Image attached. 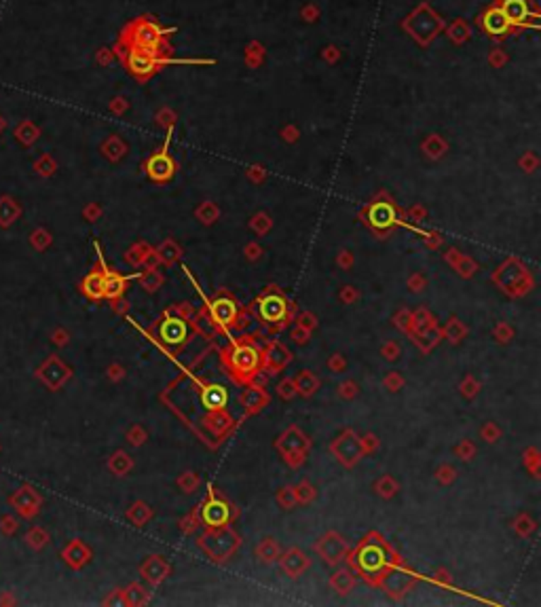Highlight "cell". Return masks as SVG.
Segmentation results:
<instances>
[{
    "label": "cell",
    "mask_w": 541,
    "mask_h": 607,
    "mask_svg": "<svg viewBox=\"0 0 541 607\" xmlns=\"http://www.w3.org/2000/svg\"><path fill=\"white\" fill-rule=\"evenodd\" d=\"M499 436H501V430L497 428V424H493V421L484 424V428H482V438H484L486 443H497Z\"/></svg>",
    "instance_id": "51"
},
{
    "label": "cell",
    "mask_w": 541,
    "mask_h": 607,
    "mask_svg": "<svg viewBox=\"0 0 541 607\" xmlns=\"http://www.w3.org/2000/svg\"><path fill=\"white\" fill-rule=\"evenodd\" d=\"M480 25H482L484 34H489L493 38H503L514 30V25L510 23V19L506 17V13L499 8L497 2L480 15Z\"/></svg>",
    "instance_id": "16"
},
{
    "label": "cell",
    "mask_w": 541,
    "mask_h": 607,
    "mask_svg": "<svg viewBox=\"0 0 541 607\" xmlns=\"http://www.w3.org/2000/svg\"><path fill=\"white\" fill-rule=\"evenodd\" d=\"M375 540L377 542H372V535H370L368 540H364L358 546V550L351 555V565L358 569L360 576H364L368 582L377 584L379 578L383 576V572L400 559L389 550V546L383 540H379V538H375Z\"/></svg>",
    "instance_id": "1"
},
{
    "label": "cell",
    "mask_w": 541,
    "mask_h": 607,
    "mask_svg": "<svg viewBox=\"0 0 541 607\" xmlns=\"http://www.w3.org/2000/svg\"><path fill=\"white\" fill-rule=\"evenodd\" d=\"M199 516H201V525H205V529H218V527H224L233 521L231 504L216 493L214 484H210V495L199 506Z\"/></svg>",
    "instance_id": "8"
},
{
    "label": "cell",
    "mask_w": 541,
    "mask_h": 607,
    "mask_svg": "<svg viewBox=\"0 0 541 607\" xmlns=\"http://www.w3.org/2000/svg\"><path fill=\"white\" fill-rule=\"evenodd\" d=\"M182 531L184 533H193L197 527H201V516H199V510H195V512H190L186 518H182Z\"/></svg>",
    "instance_id": "47"
},
{
    "label": "cell",
    "mask_w": 541,
    "mask_h": 607,
    "mask_svg": "<svg viewBox=\"0 0 541 607\" xmlns=\"http://www.w3.org/2000/svg\"><path fill=\"white\" fill-rule=\"evenodd\" d=\"M269 392L263 385H256L254 381H252V385L248 390H244V394L239 398V402H241V407L246 409L248 415H258L269 404Z\"/></svg>",
    "instance_id": "22"
},
{
    "label": "cell",
    "mask_w": 541,
    "mask_h": 607,
    "mask_svg": "<svg viewBox=\"0 0 541 607\" xmlns=\"http://www.w3.org/2000/svg\"><path fill=\"white\" fill-rule=\"evenodd\" d=\"M294 493H296V501L298 504H311L313 499H315V489H313V484L311 482H307V480H302L298 487H294Z\"/></svg>",
    "instance_id": "36"
},
{
    "label": "cell",
    "mask_w": 541,
    "mask_h": 607,
    "mask_svg": "<svg viewBox=\"0 0 541 607\" xmlns=\"http://www.w3.org/2000/svg\"><path fill=\"white\" fill-rule=\"evenodd\" d=\"M292 362V351L279 343V341H269L265 351H263V368L269 375H277L283 368H287V364Z\"/></svg>",
    "instance_id": "18"
},
{
    "label": "cell",
    "mask_w": 541,
    "mask_h": 607,
    "mask_svg": "<svg viewBox=\"0 0 541 607\" xmlns=\"http://www.w3.org/2000/svg\"><path fill=\"white\" fill-rule=\"evenodd\" d=\"M493 334H495V339H497L499 343H508V341H512L514 330H512V326H508L506 322H499V324L495 326Z\"/></svg>",
    "instance_id": "45"
},
{
    "label": "cell",
    "mask_w": 541,
    "mask_h": 607,
    "mask_svg": "<svg viewBox=\"0 0 541 607\" xmlns=\"http://www.w3.org/2000/svg\"><path fill=\"white\" fill-rule=\"evenodd\" d=\"M309 336H311V330H307V328H302V326H294L292 328V332H290V339L294 341V343H298V345H304V343H309Z\"/></svg>",
    "instance_id": "48"
},
{
    "label": "cell",
    "mask_w": 541,
    "mask_h": 607,
    "mask_svg": "<svg viewBox=\"0 0 541 607\" xmlns=\"http://www.w3.org/2000/svg\"><path fill=\"white\" fill-rule=\"evenodd\" d=\"M349 552V544L345 542L343 535L336 531H328L319 542H317V555L328 563V565H338Z\"/></svg>",
    "instance_id": "15"
},
{
    "label": "cell",
    "mask_w": 541,
    "mask_h": 607,
    "mask_svg": "<svg viewBox=\"0 0 541 607\" xmlns=\"http://www.w3.org/2000/svg\"><path fill=\"white\" fill-rule=\"evenodd\" d=\"M275 447L279 449V453L283 455V459H285V463H287V465L298 467V465H302V463H304V459H307V451H309L311 443H309V438H307V436H304L296 426H290V428H287V430L277 438Z\"/></svg>",
    "instance_id": "9"
},
{
    "label": "cell",
    "mask_w": 541,
    "mask_h": 607,
    "mask_svg": "<svg viewBox=\"0 0 541 607\" xmlns=\"http://www.w3.org/2000/svg\"><path fill=\"white\" fill-rule=\"evenodd\" d=\"M394 322H396V326H398L402 332H408V324H410V311H408V309H400V311L396 313Z\"/></svg>",
    "instance_id": "57"
},
{
    "label": "cell",
    "mask_w": 541,
    "mask_h": 607,
    "mask_svg": "<svg viewBox=\"0 0 541 607\" xmlns=\"http://www.w3.org/2000/svg\"><path fill=\"white\" fill-rule=\"evenodd\" d=\"M330 586H332V591L338 593V595H349V593L353 591V586H355V576H353L349 569H338V572L332 574Z\"/></svg>",
    "instance_id": "28"
},
{
    "label": "cell",
    "mask_w": 541,
    "mask_h": 607,
    "mask_svg": "<svg viewBox=\"0 0 541 607\" xmlns=\"http://www.w3.org/2000/svg\"><path fill=\"white\" fill-rule=\"evenodd\" d=\"M167 36L169 32L163 30L156 21L142 17L130 25V30L125 32V42L134 45L139 49H148V51H156V53H165L167 51Z\"/></svg>",
    "instance_id": "4"
},
{
    "label": "cell",
    "mask_w": 541,
    "mask_h": 607,
    "mask_svg": "<svg viewBox=\"0 0 541 607\" xmlns=\"http://www.w3.org/2000/svg\"><path fill=\"white\" fill-rule=\"evenodd\" d=\"M499 8L506 13V17L510 19V23L516 25H525L529 23V19H533L537 13L531 8L529 0H497Z\"/></svg>",
    "instance_id": "21"
},
{
    "label": "cell",
    "mask_w": 541,
    "mask_h": 607,
    "mask_svg": "<svg viewBox=\"0 0 541 607\" xmlns=\"http://www.w3.org/2000/svg\"><path fill=\"white\" fill-rule=\"evenodd\" d=\"M514 527H516L518 535H531V533L535 531V523L531 521V516H529V514H520V516L516 518Z\"/></svg>",
    "instance_id": "42"
},
{
    "label": "cell",
    "mask_w": 541,
    "mask_h": 607,
    "mask_svg": "<svg viewBox=\"0 0 541 607\" xmlns=\"http://www.w3.org/2000/svg\"><path fill=\"white\" fill-rule=\"evenodd\" d=\"M178 487L184 491V493H193L197 487H199V476L195 472H184L180 478H178Z\"/></svg>",
    "instance_id": "39"
},
{
    "label": "cell",
    "mask_w": 541,
    "mask_h": 607,
    "mask_svg": "<svg viewBox=\"0 0 541 607\" xmlns=\"http://www.w3.org/2000/svg\"><path fill=\"white\" fill-rule=\"evenodd\" d=\"M400 353H402V349H400V345H398L396 341H389V343L383 345V358H385V360L396 362V360L400 358Z\"/></svg>",
    "instance_id": "49"
},
{
    "label": "cell",
    "mask_w": 541,
    "mask_h": 607,
    "mask_svg": "<svg viewBox=\"0 0 541 607\" xmlns=\"http://www.w3.org/2000/svg\"><path fill=\"white\" fill-rule=\"evenodd\" d=\"M277 394L283 398V400H292L298 392H296V385H294V379H283L279 385H277Z\"/></svg>",
    "instance_id": "44"
},
{
    "label": "cell",
    "mask_w": 541,
    "mask_h": 607,
    "mask_svg": "<svg viewBox=\"0 0 541 607\" xmlns=\"http://www.w3.org/2000/svg\"><path fill=\"white\" fill-rule=\"evenodd\" d=\"M246 252H248V259H250V261H258V259H261V248H258V246H248Z\"/></svg>",
    "instance_id": "63"
},
{
    "label": "cell",
    "mask_w": 541,
    "mask_h": 607,
    "mask_svg": "<svg viewBox=\"0 0 541 607\" xmlns=\"http://www.w3.org/2000/svg\"><path fill=\"white\" fill-rule=\"evenodd\" d=\"M358 392H360V387H358V383H355V381H343V383L338 385V396H341L343 400H351V398H355V396H358Z\"/></svg>",
    "instance_id": "46"
},
{
    "label": "cell",
    "mask_w": 541,
    "mask_h": 607,
    "mask_svg": "<svg viewBox=\"0 0 541 607\" xmlns=\"http://www.w3.org/2000/svg\"><path fill=\"white\" fill-rule=\"evenodd\" d=\"M127 441H130L134 447H139V445H144V441H146V432H144L139 426H135V428H132V430H130V434H127Z\"/></svg>",
    "instance_id": "56"
},
{
    "label": "cell",
    "mask_w": 541,
    "mask_h": 607,
    "mask_svg": "<svg viewBox=\"0 0 541 607\" xmlns=\"http://www.w3.org/2000/svg\"><path fill=\"white\" fill-rule=\"evenodd\" d=\"M433 324H438V322H435V317L431 315V311L421 307V309H416V311L410 313L408 332H410V334H416V332H421V330H425V328H429V326H433Z\"/></svg>",
    "instance_id": "29"
},
{
    "label": "cell",
    "mask_w": 541,
    "mask_h": 607,
    "mask_svg": "<svg viewBox=\"0 0 541 607\" xmlns=\"http://www.w3.org/2000/svg\"><path fill=\"white\" fill-rule=\"evenodd\" d=\"M467 334V328H465V324L461 322V319H457V317H450L448 322H446V326L442 328V336H446L450 343H459V341H463V336Z\"/></svg>",
    "instance_id": "32"
},
{
    "label": "cell",
    "mask_w": 541,
    "mask_h": 607,
    "mask_svg": "<svg viewBox=\"0 0 541 607\" xmlns=\"http://www.w3.org/2000/svg\"><path fill=\"white\" fill-rule=\"evenodd\" d=\"M123 59H125L127 70L134 74L135 79H139V81H146L148 76L156 74L159 68H161L163 64H167L165 53L139 49V47H134V45H127V51H125Z\"/></svg>",
    "instance_id": "6"
},
{
    "label": "cell",
    "mask_w": 541,
    "mask_h": 607,
    "mask_svg": "<svg viewBox=\"0 0 541 607\" xmlns=\"http://www.w3.org/2000/svg\"><path fill=\"white\" fill-rule=\"evenodd\" d=\"M362 447H364V455H366V453H370V451H375V449L379 447V441H377V436H375V434H368V436H364V438H362Z\"/></svg>",
    "instance_id": "60"
},
{
    "label": "cell",
    "mask_w": 541,
    "mask_h": 607,
    "mask_svg": "<svg viewBox=\"0 0 541 607\" xmlns=\"http://www.w3.org/2000/svg\"><path fill=\"white\" fill-rule=\"evenodd\" d=\"M146 174L152 182H159V184H165L173 178L176 174V163L173 159L167 154V149L163 151L154 152L152 157H148L146 161Z\"/></svg>",
    "instance_id": "17"
},
{
    "label": "cell",
    "mask_w": 541,
    "mask_h": 607,
    "mask_svg": "<svg viewBox=\"0 0 541 607\" xmlns=\"http://www.w3.org/2000/svg\"><path fill=\"white\" fill-rule=\"evenodd\" d=\"M330 451L334 457L345 465V467H353L362 457H364V447H362V438L353 432V430H345L332 445Z\"/></svg>",
    "instance_id": "11"
},
{
    "label": "cell",
    "mask_w": 541,
    "mask_h": 607,
    "mask_svg": "<svg viewBox=\"0 0 541 607\" xmlns=\"http://www.w3.org/2000/svg\"><path fill=\"white\" fill-rule=\"evenodd\" d=\"M159 256L165 261V263H173L178 259V250L173 248V244H165L161 250H159Z\"/></svg>",
    "instance_id": "58"
},
{
    "label": "cell",
    "mask_w": 541,
    "mask_h": 607,
    "mask_svg": "<svg viewBox=\"0 0 541 607\" xmlns=\"http://www.w3.org/2000/svg\"><path fill=\"white\" fill-rule=\"evenodd\" d=\"M461 394H463V398H467V400H472L476 394H478V390H480V383L472 377V375H467L463 381H461Z\"/></svg>",
    "instance_id": "40"
},
{
    "label": "cell",
    "mask_w": 541,
    "mask_h": 607,
    "mask_svg": "<svg viewBox=\"0 0 541 607\" xmlns=\"http://www.w3.org/2000/svg\"><path fill=\"white\" fill-rule=\"evenodd\" d=\"M241 540L237 531L231 525L218 527V529H207L197 538V546L214 561V563H224L229 561L235 550L239 548Z\"/></svg>",
    "instance_id": "3"
},
{
    "label": "cell",
    "mask_w": 541,
    "mask_h": 607,
    "mask_svg": "<svg viewBox=\"0 0 541 607\" xmlns=\"http://www.w3.org/2000/svg\"><path fill=\"white\" fill-rule=\"evenodd\" d=\"M336 263H338L343 269H349V267H351V254H349V252H341V256L336 259Z\"/></svg>",
    "instance_id": "62"
},
{
    "label": "cell",
    "mask_w": 541,
    "mask_h": 607,
    "mask_svg": "<svg viewBox=\"0 0 541 607\" xmlns=\"http://www.w3.org/2000/svg\"><path fill=\"white\" fill-rule=\"evenodd\" d=\"M139 574H142V578H144L148 584L156 586V584H161V582L171 574V565L165 561V557H161V555H150V557H146V561L142 563Z\"/></svg>",
    "instance_id": "20"
},
{
    "label": "cell",
    "mask_w": 541,
    "mask_h": 607,
    "mask_svg": "<svg viewBox=\"0 0 541 607\" xmlns=\"http://www.w3.org/2000/svg\"><path fill=\"white\" fill-rule=\"evenodd\" d=\"M435 478H438L440 484H450L457 478V470L452 465H440L435 470Z\"/></svg>",
    "instance_id": "43"
},
{
    "label": "cell",
    "mask_w": 541,
    "mask_h": 607,
    "mask_svg": "<svg viewBox=\"0 0 541 607\" xmlns=\"http://www.w3.org/2000/svg\"><path fill=\"white\" fill-rule=\"evenodd\" d=\"M440 339H442V328H440L438 324H433V326H429V328H425V330L412 334V341L418 345V349H421L423 353H429V351L440 343Z\"/></svg>",
    "instance_id": "24"
},
{
    "label": "cell",
    "mask_w": 541,
    "mask_h": 607,
    "mask_svg": "<svg viewBox=\"0 0 541 607\" xmlns=\"http://www.w3.org/2000/svg\"><path fill=\"white\" fill-rule=\"evenodd\" d=\"M207 319L216 330H229L235 326L239 307L231 297H216L214 301L207 303Z\"/></svg>",
    "instance_id": "12"
},
{
    "label": "cell",
    "mask_w": 541,
    "mask_h": 607,
    "mask_svg": "<svg viewBox=\"0 0 541 607\" xmlns=\"http://www.w3.org/2000/svg\"><path fill=\"white\" fill-rule=\"evenodd\" d=\"M156 334L161 339V343L165 347H180L188 341V324L184 317L178 315H165L159 326H156Z\"/></svg>",
    "instance_id": "13"
},
{
    "label": "cell",
    "mask_w": 541,
    "mask_h": 607,
    "mask_svg": "<svg viewBox=\"0 0 541 607\" xmlns=\"http://www.w3.org/2000/svg\"><path fill=\"white\" fill-rule=\"evenodd\" d=\"M366 222L379 231V233H385V231H392L396 225H398V212L394 208V203L389 201H377L372 203L368 210H366Z\"/></svg>",
    "instance_id": "14"
},
{
    "label": "cell",
    "mask_w": 541,
    "mask_h": 607,
    "mask_svg": "<svg viewBox=\"0 0 541 607\" xmlns=\"http://www.w3.org/2000/svg\"><path fill=\"white\" fill-rule=\"evenodd\" d=\"M125 597H127V599H125L127 606H142V603L148 601V593H146L139 584H132V586L127 589Z\"/></svg>",
    "instance_id": "38"
},
{
    "label": "cell",
    "mask_w": 541,
    "mask_h": 607,
    "mask_svg": "<svg viewBox=\"0 0 541 607\" xmlns=\"http://www.w3.org/2000/svg\"><path fill=\"white\" fill-rule=\"evenodd\" d=\"M139 284L146 293H156L163 284V276L156 269H146L139 278Z\"/></svg>",
    "instance_id": "34"
},
{
    "label": "cell",
    "mask_w": 541,
    "mask_h": 607,
    "mask_svg": "<svg viewBox=\"0 0 541 607\" xmlns=\"http://www.w3.org/2000/svg\"><path fill=\"white\" fill-rule=\"evenodd\" d=\"M279 565H281L283 574H287L290 578H298V576H302L309 569L311 559L300 548H290L285 555H281Z\"/></svg>",
    "instance_id": "23"
},
{
    "label": "cell",
    "mask_w": 541,
    "mask_h": 607,
    "mask_svg": "<svg viewBox=\"0 0 541 607\" xmlns=\"http://www.w3.org/2000/svg\"><path fill=\"white\" fill-rule=\"evenodd\" d=\"M416 576L414 572H410L408 567L402 565V561H396L392 567H387L383 572V576L379 578V586L394 599H400L404 595L406 591H410V586L414 584Z\"/></svg>",
    "instance_id": "10"
},
{
    "label": "cell",
    "mask_w": 541,
    "mask_h": 607,
    "mask_svg": "<svg viewBox=\"0 0 541 607\" xmlns=\"http://www.w3.org/2000/svg\"><path fill=\"white\" fill-rule=\"evenodd\" d=\"M201 404L207 413L224 411L229 404V390L222 383H205L201 387Z\"/></svg>",
    "instance_id": "19"
},
{
    "label": "cell",
    "mask_w": 541,
    "mask_h": 607,
    "mask_svg": "<svg viewBox=\"0 0 541 607\" xmlns=\"http://www.w3.org/2000/svg\"><path fill=\"white\" fill-rule=\"evenodd\" d=\"M493 280H495V284L501 290L510 293L512 297H523V295H527L533 288V278L529 276V271L516 259H510L508 263H503L495 271Z\"/></svg>",
    "instance_id": "5"
},
{
    "label": "cell",
    "mask_w": 541,
    "mask_h": 607,
    "mask_svg": "<svg viewBox=\"0 0 541 607\" xmlns=\"http://www.w3.org/2000/svg\"><path fill=\"white\" fill-rule=\"evenodd\" d=\"M383 385H385L389 392H398V390H402V385H404V379H402V375H400V373H389V375L385 377Z\"/></svg>",
    "instance_id": "50"
},
{
    "label": "cell",
    "mask_w": 541,
    "mask_h": 607,
    "mask_svg": "<svg viewBox=\"0 0 541 607\" xmlns=\"http://www.w3.org/2000/svg\"><path fill=\"white\" fill-rule=\"evenodd\" d=\"M375 491H377L381 497L389 499V497H394V495L398 493V482H396V478H394V476L385 474V476H381V478L377 480Z\"/></svg>",
    "instance_id": "35"
},
{
    "label": "cell",
    "mask_w": 541,
    "mask_h": 607,
    "mask_svg": "<svg viewBox=\"0 0 541 607\" xmlns=\"http://www.w3.org/2000/svg\"><path fill=\"white\" fill-rule=\"evenodd\" d=\"M358 299H360V293H358L353 286H345V288L341 290V301H343L345 305L355 303Z\"/></svg>",
    "instance_id": "59"
},
{
    "label": "cell",
    "mask_w": 541,
    "mask_h": 607,
    "mask_svg": "<svg viewBox=\"0 0 541 607\" xmlns=\"http://www.w3.org/2000/svg\"><path fill=\"white\" fill-rule=\"evenodd\" d=\"M125 288H127V278L113 273V271L104 273V297L106 299H113V301L121 299Z\"/></svg>",
    "instance_id": "25"
},
{
    "label": "cell",
    "mask_w": 541,
    "mask_h": 607,
    "mask_svg": "<svg viewBox=\"0 0 541 607\" xmlns=\"http://www.w3.org/2000/svg\"><path fill=\"white\" fill-rule=\"evenodd\" d=\"M290 309H292L290 301L275 286H267V293L263 297H258V301H256L258 317L269 326L285 324L290 319Z\"/></svg>",
    "instance_id": "7"
},
{
    "label": "cell",
    "mask_w": 541,
    "mask_h": 607,
    "mask_svg": "<svg viewBox=\"0 0 541 607\" xmlns=\"http://www.w3.org/2000/svg\"><path fill=\"white\" fill-rule=\"evenodd\" d=\"M110 467H113L117 474H121V476H123V474H125V472L132 467V459L127 457V453L119 451L117 455L113 457V461H110Z\"/></svg>",
    "instance_id": "41"
},
{
    "label": "cell",
    "mask_w": 541,
    "mask_h": 607,
    "mask_svg": "<svg viewBox=\"0 0 541 607\" xmlns=\"http://www.w3.org/2000/svg\"><path fill=\"white\" fill-rule=\"evenodd\" d=\"M277 504L283 508V510H292L298 501H296V493H294V487H281L277 491Z\"/></svg>",
    "instance_id": "37"
},
{
    "label": "cell",
    "mask_w": 541,
    "mask_h": 607,
    "mask_svg": "<svg viewBox=\"0 0 541 607\" xmlns=\"http://www.w3.org/2000/svg\"><path fill=\"white\" fill-rule=\"evenodd\" d=\"M83 293L91 299H102L104 297V273L93 271L85 282H83Z\"/></svg>",
    "instance_id": "30"
},
{
    "label": "cell",
    "mask_w": 541,
    "mask_h": 607,
    "mask_svg": "<svg viewBox=\"0 0 541 607\" xmlns=\"http://www.w3.org/2000/svg\"><path fill=\"white\" fill-rule=\"evenodd\" d=\"M173 311L178 313V317H190L193 315V307L188 303H180L178 307H173Z\"/></svg>",
    "instance_id": "61"
},
{
    "label": "cell",
    "mask_w": 541,
    "mask_h": 607,
    "mask_svg": "<svg viewBox=\"0 0 541 607\" xmlns=\"http://www.w3.org/2000/svg\"><path fill=\"white\" fill-rule=\"evenodd\" d=\"M328 366H330V370H334V373H343V370L347 368V360H345V356L334 353V356H330Z\"/></svg>",
    "instance_id": "54"
},
{
    "label": "cell",
    "mask_w": 541,
    "mask_h": 607,
    "mask_svg": "<svg viewBox=\"0 0 541 607\" xmlns=\"http://www.w3.org/2000/svg\"><path fill=\"white\" fill-rule=\"evenodd\" d=\"M296 324L298 326H302V328H307V330H313L315 326H317V319H315V315L313 313H300L298 317H296Z\"/></svg>",
    "instance_id": "55"
},
{
    "label": "cell",
    "mask_w": 541,
    "mask_h": 607,
    "mask_svg": "<svg viewBox=\"0 0 541 607\" xmlns=\"http://www.w3.org/2000/svg\"><path fill=\"white\" fill-rule=\"evenodd\" d=\"M455 453L461 457L463 461H467V459H472V457L476 455V447L469 441H461V445L455 447Z\"/></svg>",
    "instance_id": "52"
},
{
    "label": "cell",
    "mask_w": 541,
    "mask_h": 607,
    "mask_svg": "<svg viewBox=\"0 0 541 607\" xmlns=\"http://www.w3.org/2000/svg\"><path fill=\"white\" fill-rule=\"evenodd\" d=\"M446 259H448V263L457 269V273H459L461 278H472V276L478 271V265H476L469 256H463V254L457 252V250H450V252L446 254Z\"/></svg>",
    "instance_id": "26"
},
{
    "label": "cell",
    "mask_w": 541,
    "mask_h": 607,
    "mask_svg": "<svg viewBox=\"0 0 541 607\" xmlns=\"http://www.w3.org/2000/svg\"><path fill=\"white\" fill-rule=\"evenodd\" d=\"M256 557H258V561L265 563V565L275 563V561L279 559V546H277V542H275L273 538H265V540L258 544V548H256Z\"/></svg>",
    "instance_id": "31"
},
{
    "label": "cell",
    "mask_w": 541,
    "mask_h": 607,
    "mask_svg": "<svg viewBox=\"0 0 541 607\" xmlns=\"http://www.w3.org/2000/svg\"><path fill=\"white\" fill-rule=\"evenodd\" d=\"M222 362L231 370L235 381L252 383L263 370V351L252 345L248 336H244L231 343V347L222 353Z\"/></svg>",
    "instance_id": "2"
},
{
    "label": "cell",
    "mask_w": 541,
    "mask_h": 607,
    "mask_svg": "<svg viewBox=\"0 0 541 607\" xmlns=\"http://www.w3.org/2000/svg\"><path fill=\"white\" fill-rule=\"evenodd\" d=\"M152 516V508H148V504H144V501H135L134 506L127 510V518L132 521V523H135V525H144V523H148V518Z\"/></svg>",
    "instance_id": "33"
},
{
    "label": "cell",
    "mask_w": 541,
    "mask_h": 607,
    "mask_svg": "<svg viewBox=\"0 0 541 607\" xmlns=\"http://www.w3.org/2000/svg\"><path fill=\"white\" fill-rule=\"evenodd\" d=\"M294 385H296L298 394H302L304 398H311L317 392V387H319V379L315 377L313 370H300L294 377Z\"/></svg>",
    "instance_id": "27"
},
{
    "label": "cell",
    "mask_w": 541,
    "mask_h": 607,
    "mask_svg": "<svg viewBox=\"0 0 541 607\" xmlns=\"http://www.w3.org/2000/svg\"><path fill=\"white\" fill-rule=\"evenodd\" d=\"M425 286H427V280H425L421 273H412V276L408 278V288H410L412 293H421V290H425Z\"/></svg>",
    "instance_id": "53"
}]
</instances>
